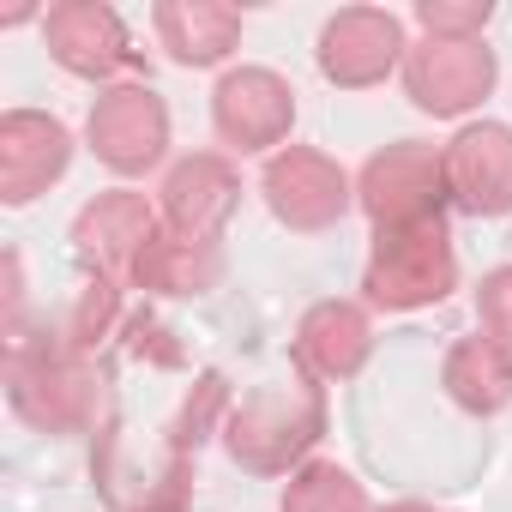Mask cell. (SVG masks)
Returning a JSON list of instances; mask_svg holds the SVG:
<instances>
[{"label":"cell","mask_w":512,"mask_h":512,"mask_svg":"<svg viewBox=\"0 0 512 512\" xmlns=\"http://www.w3.org/2000/svg\"><path fill=\"white\" fill-rule=\"evenodd\" d=\"M7 398L37 434H97L109 422V368L97 356H73L43 332H19L7 344Z\"/></svg>","instance_id":"6da1fadb"},{"label":"cell","mask_w":512,"mask_h":512,"mask_svg":"<svg viewBox=\"0 0 512 512\" xmlns=\"http://www.w3.org/2000/svg\"><path fill=\"white\" fill-rule=\"evenodd\" d=\"M494 79H500V61H494V49H488L482 37H476V43L422 37V43H410V55H404V91H410V103H416L422 115H434V121L470 115V109L494 91Z\"/></svg>","instance_id":"8fae6325"},{"label":"cell","mask_w":512,"mask_h":512,"mask_svg":"<svg viewBox=\"0 0 512 512\" xmlns=\"http://www.w3.org/2000/svg\"><path fill=\"white\" fill-rule=\"evenodd\" d=\"M260 193H266L272 217L296 235H320V229L344 223V211L356 205V181L344 175V163L314 145H284L278 157H266Z\"/></svg>","instance_id":"52a82bcc"},{"label":"cell","mask_w":512,"mask_h":512,"mask_svg":"<svg viewBox=\"0 0 512 512\" xmlns=\"http://www.w3.org/2000/svg\"><path fill=\"white\" fill-rule=\"evenodd\" d=\"M404 55H410L404 19L386 13V7H344V13H332L326 31H320V49H314L326 85H338V91L386 85L392 73H404Z\"/></svg>","instance_id":"9c48e42d"},{"label":"cell","mask_w":512,"mask_h":512,"mask_svg":"<svg viewBox=\"0 0 512 512\" xmlns=\"http://www.w3.org/2000/svg\"><path fill=\"white\" fill-rule=\"evenodd\" d=\"M380 512H446V506H428V500H392V506H380Z\"/></svg>","instance_id":"d4e9b609"},{"label":"cell","mask_w":512,"mask_h":512,"mask_svg":"<svg viewBox=\"0 0 512 512\" xmlns=\"http://www.w3.org/2000/svg\"><path fill=\"white\" fill-rule=\"evenodd\" d=\"M43 43L49 61L85 85H121V73H139V49L127 37V25L97 7V0H61V7L43 13Z\"/></svg>","instance_id":"30bf717a"},{"label":"cell","mask_w":512,"mask_h":512,"mask_svg":"<svg viewBox=\"0 0 512 512\" xmlns=\"http://www.w3.org/2000/svg\"><path fill=\"white\" fill-rule=\"evenodd\" d=\"M241 7L223 0H163L151 13V31L175 67H223L241 43Z\"/></svg>","instance_id":"ac0fdd59"},{"label":"cell","mask_w":512,"mask_h":512,"mask_svg":"<svg viewBox=\"0 0 512 512\" xmlns=\"http://www.w3.org/2000/svg\"><path fill=\"white\" fill-rule=\"evenodd\" d=\"M476 326H482V338L512 350V266H494L476 284Z\"/></svg>","instance_id":"cb8c5ba5"},{"label":"cell","mask_w":512,"mask_h":512,"mask_svg":"<svg viewBox=\"0 0 512 512\" xmlns=\"http://www.w3.org/2000/svg\"><path fill=\"white\" fill-rule=\"evenodd\" d=\"M115 326H121V284H115L109 272H91V278L73 284V296H67V308L55 314L49 338H55L61 350H73V356H97Z\"/></svg>","instance_id":"ffe728a7"},{"label":"cell","mask_w":512,"mask_h":512,"mask_svg":"<svg viewBox=\"0 0 512 512\" xmlns=\"http://www.w3.org/2000/svg\"><path fill=\"white\" fill-rule=\"evenodd\" d=\"M229 410H235V398H229V380L217 374V368H205L193 386H187V398L175 404V416H169V428H163V440L175 446V452H199L211 434H223V422H229Z\"/></svg>","instance_id":"7402d4cb"},{"label":"cell","mask_w":512,"mask_h":512,"mask_svg":"<svg viewBox=\"0 0 512 512\" xmlns=\"http://www.w3.org/2000/svg\"><path fill=\"white\" fill-rule=\"evenodd\" d=\"M296 368L308 380H356L374 356V320L368 302H314L296 326Z\"/></svg>","instance_id":"2e32d148"},{"label":"cell","mask_w":512,"mask_h":512,"mask_svg":"<svg viewBox=\"0 0 512 512\" xmlns=\"http://www.w3.org/2000/svg\"><path fill=\"white\" fill-rule=\"evenodd\" d=\"M458 290V247L440 223H416V229H386L368 247L362 266V302L380 314H416L434 308Z\"/></svg>","instance_id":"277c9868"},{"label":"cell","mask_w":512,"mask_h":512,"mask_svg":"<svg viewBox=\"0 0 512 512\" xmlns=\"http://www.w3.org/2000/svg\"><path fill=\"white\" fill-rule=\"evenodd\" d=\"M211 127L229 151L260 157V151H284L290 127H296V91L284 73L272 67H229L211 91Z\"/></svg>","instance_id":"ba28073f"},{"label":"cell","mask_w":512,"mask_h":512,"mask_svg":"<svg viewBox=\"0 0 512 512\" xmlns=\"http://www.w3.org/2000/svg\"><path fill=\"white\" fill-rule=\"evenodd\" d=\"M326 386L296 374V380H278V386H260L247 392L229 422H223V452L247 470V476H296L308 464V452L320 446L326 434Z\"/></svg>","instance_id":"7a4b0ae2"},{"label":"cell","mask_w":512,"mask_h":512,"mask_svg":"<svg viewBox=\"0 0 512 512\" xmlns=\"http://www.w3.org/2000/svg\"><path fill=\"white\" fill-rule=\"evenodd\" d=\"M488 19H494L488 0H416V25L440 43H476Z\"/></svg>","instance_id":"603a6c76"},{"label":"cell","mask_w":512,"mask_h":512,"mask_svg":"<svg viewBox=\"0 0 512 512\" xmlns=\"http://www.w3.org/2000/svg\"><path fill=\"white\" fill-rule=\"evenodd\" d=\"M73 169V133L61 115L43 109H7L0 115V199L31 205Z\"/></svg>","instance_id":"9a60e30c"},{"label":"cell","mask_w":512,"mask_h":512,"mask_svg":"<svg viewBox=\"0 0 512 512\" xmlns=\"http://www.w3.org/2000/svg\"><path fill=\"white\" fill-rule=\"evenodd\" d=\"M157 229H163L157 199H145V193H133V187H115V193L85 199L79 217H73V241H79V253H85L97 272H109L115 284H121V278L133 284V266H139V253L151 247Z\"/></svg>","instance_id":"5bb4252c"},{"label":"cell","mask_w":512,"mask_h":512,"mask_svg":"<svg viewBox=\"0 0 512 512\" xmlns=\"http://www.w3.org/2000/svg\"><path fill=\"white\" fill-rule=\"evenodd\" d=\"M223 272H229L223 241H193V235L157 229L133 266V290L163 296V302H193V296H211L223 284Z\"/></svg>","instance_id":"e0dca14e"},{"label":"cell","mask_w":512,"mask_h":512,"mask_svg":"<svg viewBox=\"0 0 512 512\" xmlns=\"http://www.w3.org/2000/svg\"><path fill=\"white\" fill-rule=\"evenodd\" d=\"M235 205H241V169L223 151H193L163 169V187H157L163 229L193 241H223Z\"/></svg>","instance_id":"7c38bea8"},{"label":"cell","mask_w":512,"mask_h":512,"mask_svg":"<svg viewBox=\"0 0 512 512\" xmlns=\"http://www.w3.org/2000/svg\"><path fill=\"white\" fill-rule=\"evenodd\" d=\"M91 482L109 512H187L193 500V458L175 452L163 434H133L109 416L91 434Z\"/></svg>","instance_id":"3957f363"},{"label":"cell","mask_w":512,"mask_h":512,"mask_svg":"<svg viewBox=\"0 0 512 512\" xmlns=\"http://www.w3.org/2000/svg\"><path fill=\"white\" fill-rule=\"evenodd\" d=\"M278 512H374V506H368V488H362L344 464L308 458V464L284 482Z\"/></svg>","instance_id":"44dd1931"},{"label":"cell","mask_w":512,"mask_h":512,"mask_svg":"<svg viewBox=\"0 0 512 512\" xmlns=\"http://www.w3.org/2000/svg\"><path fill=\"white\" fill-rule=\"evenodd\" d=\"M446 205H452V193H446V157L428 139H392L386 151H374L356 169V211L374 223V235L440 223Z\"/></svg>","instance_id":"5b68a950"},{"label":"cell","mask_w":512,"mask_h":512,"mask_svg":"<svg viewBox=\"0 0 512 512\" xmlns=\"http://www.w3.org/2000/svg\"><path fill=\"white\" fill-rule=\"evenodd\" d=\"M440 386L464 416H500L512 410V350L494 338H458L440 362Z\"/></svg>","instance_id":"d6986e66"},{"label":"cell","mask_w":512,"mask_h":512,"mask_svg":"<svg viewBox=\"0 0 512 512\" xmlns=\"http://www.w3.org/2000/svg\"><path fill=\"white\" fill-rule=\"evenodd\" d=\"M85 145L115 175H151L169 157V103L145 79H121L97 91L85 115Z\"/></svg>","instance_id":"8992f818"},{"label":"cell","mask_w":512,"mask_h":512,"mask_svg":"<svg viewBox=\"0 0 512 512\" xmlns=\"http://www.w3.org/2000/svg\"><path fill=\"white\" fill-rule=\"evenodd\" d=\"M446 193L464 217H506L512 211V127L506 121H464L446 145Z\"/></svg>","instance_id":"4fadbf2b"}]
</instances>
